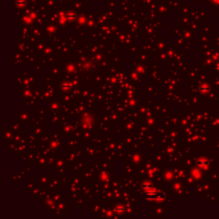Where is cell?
<instances>
[{
  "instance_id": "obj_1",
  "label": "cell",
  "mask_w": 219,
  "mask_h": 219,
  "mask_svg": "<svg viewBox=\"0 0 219 219\" xmlns=\"http://www.w3.org/2000/svg\"><path fill=\"white\" fill-rule=\"evenodd\" d=\"M198 164H199V165H200V166H205V165H206V164H208V163H207L206 160H201V161L199 162Z\"/></svg>"
}]
</instances>
